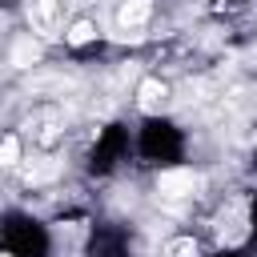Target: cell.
<instances>
[{
    "label": "cell",
    "mask_w": 257,
    "mask_h": 257,
    "mask_svg": "<svg viewBox=\"0 0 257 257\" xmlns=\"http://www.w3.org/2000/svg\"><path fill=\"white\" fill-rule=\"evenodd\" d=\"M96 32H100V28H96V20L80 16V20H72V24L64 28V36H60V40H64L68 48H84V44H92V40H96Z\"/></svg>",
    "instance_id": "obj_5"
},
{
    "label": "cell",
    "mask_w": 257,
    "mask_h": 257,
    "mask_svg": "<svg viewBox=\"0 0 257 257\" xmlns=\"http://www.w3.org/2000/svg\"><path fill=\"white\" fill-rule=\"evenodd\" d=\"M169 104V84L161 76H141L137 80V108L141 112H161Z\"/></svg>",
    "instance_id": "obj_3"
},
{
    "label": "cell",
    "mask_w": 257,
    "mask_h": 257,
    "mask_svg": "<svg viewBox=\"0 0 257 257\" xmlns=\"http://www.w3.org/2000/svg\"><path fill=\"white\" fill-rule=\"evenodd\" d=\"M153 189H157L161 201H193L197 189H201V173L193 165H169V169L157 173Z\"/></svg>",
    "instance_id": "obj_1"
},
{
    "label": "cell",
    "mask_w": 257,
    "mask_h": 257,
    "mask_svg": "<svg viewBox=\"0 0 257 257\" xmlns=\"http://www.w3.org/2000/svg\"><path fill=\"white\" fill-rule=\"evenodd\" d=\"M0 257H8V253H0Z\"/></svg>",
    "instance_id": "obj_8"
},
{
    "label": "cell",
    "mask_w": 257,
    "mask_h": 257,
    "mask_svg": "<svg viewBox=\"0 0 257 257\" xmlns=\"http://www.w3.org/2000/svg\"><path fill=\"white\" fill-rule=\"evenodd\" d=\"M253 145H257V137H253Z\"/></svg>",
    "instance_id": "obj_9"
},
{
    "label": "cell",
    "mask_w": 257,
    "mask_h": 257,
    "mask_svg": "<svg viewBox=\"0 0 257 257\" xmlns=\"http://www.w3.org/2000/svg\"><path fill=\"white\" fill-rule=\"evenodd\" d=\"M149 16H153V0H120V8H116V24H120L124 32L145 28Z\"/></svg>",
    "instance_id": "obj_4"
},
{
    "label": "cell",
    "mask_w": 257,
    "mask_h": 257,
    "mask_svg": "<svg viewBox=\"0 0 257 257\" xmlns=\"http://www.w3.org/2000/svg\"><path fill=\"white\" fill-rule=\"evenodd\" d=\"M24 165V141L16 133H4L0 137V169H20Z\"/></svg>",
    "instance_id": "obj_6"
},
{
    "label": "cell",
    "mask_w": 257,
    "mask_h": 257,
    "mask_svg": "<svg viewBox=\"0 0 257 257\" xmlns=\"http://www.w3.org/2000/svg\"><path fill=\"white\" fill-rule=\"evenodd\" d=\"M165 257H197V241L193 237H173L165 245Z\"/></svg>",
    "instance_id": "obj_7"
},
{
    "label": "cell",
    "mask_w": 257,
    "mask_h": 257,
    "mask_svg": "<svg viewBox=\"0 0 257 257\" xmlns=\"http://www.w3.org/2000/svg\"><path fill=\"white\" fill-rule=\"evenodd\" d=\"M44 60V40L36 32H16L12 36V48H8V64L12 68H32Z\"/></svg>",
    "instance_id": "obj_2"
}]
</instances>
